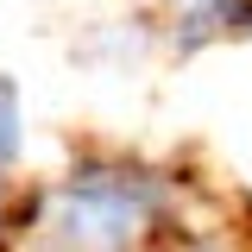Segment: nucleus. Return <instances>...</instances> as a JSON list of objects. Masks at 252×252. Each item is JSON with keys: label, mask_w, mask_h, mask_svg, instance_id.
Returning a JSON list of instances; mask_svg holds the SVG:
<instances>
[{"label": "nucleus", "mask_w": 252, "mask_h": 252, "mask_svg": "<svg viewBox=\"0 0 252 252\" xmlns=\"http://www.w3.org/2000/svg\"><path fill=\"white\" fill-rule=\"evenodd\" d=\"M145 215H152L145 183L107 170H89L51 195V233L63 240V252H120L145 227Z\"/></svg>", "instance_id": "nucleus-1"}, {"label": "nucleus", "mask_w": 252, "mask_h": 252, "mask_svg": "<svg viewBox=\"0 0 252 252\" xmlns=\"http://www.w3.org/2000/svg\"><path fill=\"white\" fill-rule=\"evenodd\" d=\"M19 152V94H13V82L0 76V164Z\"/></svg>", "instance_id": "nucleus-2"}]
</instances>
